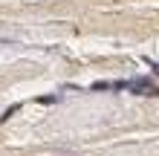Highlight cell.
Masks as SVG:
<instances>
[{
  "label": "cell",
  "instance_id": "cell-1",
  "mask_svg": "<svg viewBox=\"0 0 159 156\" xmlns=\"http://www.w3.org/2000/svg\"><path fill=\"white\" fill-rule=\"evenodd\" d=\"M127 90L136 96H159V87L153 84L151 78H130L127 81Z\"/></svg>",
  "mask_w": 159,
  "mask_h": 156
},
{
  "label": "cell",
  "instance_id": "cell-2",
  "mask_svg": "<svg viewBox=\"0 0 159 156\" xmlns=\"http://www.w3.org/2000/svg\"><path fill=\"white\" fill-rule=\"evenodd\" d=\"M17 110H20V104H12V107H9L6 113H3V116H0V122H9V118H12V116L17 113Z\"/></svg>",
  "mask_w": 159,
  "mask_h": 156
},
{
  "label": "cell",
  "instance_id": "cell-3",
  "mask_svg": "<svg viewBox=\"0 0 159 156\" xmlns=\"http://www.w3.org/2000/svg\"><path fill=\"white\" fill-rule=\"evenodd\" d=\"M38 101H41V104H55V101H58V96H41Z\"/></svg>",
  "mask_w": 159,
  "mask_h": 156
},
{
  "label": "cell",
  "instance_id": "cell-4",
  "mask_svg": "<svg viewBox=\"0 0 159 156\" xmlns=\"http://www.w3.org/2000/svg\"><path fill=\"white\" fill-rule=\"evenodd\" d=\"M151 69H153V72H156V75H159V64H151Z\"/></svg>",
  "mask_w": 159,
  "mask_h": 156
}]
</instances>
